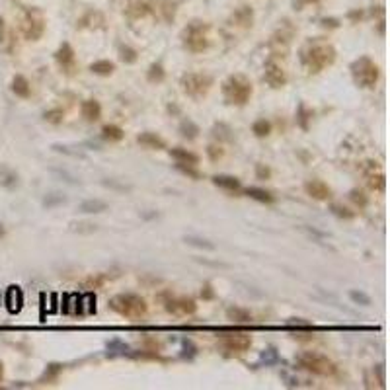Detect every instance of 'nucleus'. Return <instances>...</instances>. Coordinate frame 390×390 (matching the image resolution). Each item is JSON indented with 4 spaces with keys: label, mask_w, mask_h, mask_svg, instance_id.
I'll use <instances>...</instances> for the list:
<instances>
[{
    "label": "nucleus",
    "mask_w": 390,
    "mask_h": 390,
    "mask_svg": "<svg viewBox=\"0 0 390 390\" xmlns=\"http://www.w3.org/2000/svg\"><path fill=\"white\" fill-rule=\"evenodd\" d=\"M74 226H78L76 228L78 232H94V230H96V224H90V223H78L74 224Z\"/></svg>",
    "instance_id": "51"
},
{
    "label": "nucleus",
    "mask_w": 390,
    "mask_h": 390,
    "mask_svg": "<svg viewBox=\"0 0 390 390\" xmlns=\"http://www.w3.org/2000/svg\"><path fill=\"white\" fill-rule=\"evenodd\" d=\"M304 191L316 201H328L332 197V189L322 180H310L304 184Z\"/></svg>",
    "instance_id": "14"
},
{
    "label": "nucleus",
    "mask_w": 390,
    "mask_h": 390,
    "mask_svg": "<svg viewBox=\"0 0 390 390\" xmlns=\"http://www.w3.org/2000/svg\"><path fill=\"white\" fill-rule=\"evenodd\" d=\"M136 143L146 146V148H154V150H162V148H166L164 139H162L160 135H156V133H150V131L141 133V135L136 136Z\"/></svg>",
    "instance_id": "18"
},
{
    "label": "nucleus",
    "mask_w": 390,
    "mask_h": 390,
    "mask_svg": "<svg viewBox=\"0 0 390 390\" xmlns=\"http://www.w3.org/2000/svg\"><path fill=\"white\" fill-rule=\"evenodd\" d=\"M119 59H121L125 65H133V63H136V59H139V53H136V49H133L131 45H119Z\"/></svg>",
    "instance_id": "35"
},
{
    "label": "nucleus",
    "mask_w": 390,
    "mask_h": 390,
    "mask_svg": "<svg viewBox=\"0 0 390 390\" xmlns=\"http://www.w3.org/2000/svg\"><path fill=\"white\" fill-rule=\"evenodd\" d=\"M254 94L252 82L244 74H230L223 82V96L230 106H246Z\"/></svg>",
    "instance_id": "3"
},
{
    "label": "nucleus",
    "mask_w": 390,
    "mask_h": 390,
    "mask_svg": "<svg viewBox=\"0 0 390 390\" xmlns=\"http://www.w3.org/2000/svg\"><path fill=\"white\" fill-rule=\"evenodd\" d=\"M252 131L256 136H267L271 133V123L267 119H258V121H254Z\"/></svg>",
    "instance_id": "38"
},
{
    "label": "nucleus",
    "mask_w": 390,
    "mask_h": 390,
    "mask_svg": "<svg viewBox=\"0 0 390 390\" xmlns=\"http://www.w3.org/2000/svg\"><path fill=\"white\" fill-rule=\"evenodd\" d=\"M351 76L355 80V84L361 88H373L379 80V67L377 63L369 57L355 59L349 65Z\"/></svg>",
    "instance_id": "6"
},
{
    "label": "nucleus",
    "mask_w": 390,
    "mask_h": 390,
    "mask_svg": "<svg viewBox=\"0 0 390 390\" xmlns=\"http://www.w3.org/2000/svg\"><path fill=\"white\" fill-rule=\"evenodd\" d=\"M80 111H82V117H84L86 121H98V119L102 117V106H100V102H96V100H86V102H82Z\"/></svg>",
    "instance_id": "21"
},
{
    "label": "nucleus",
    "mask_w": 390,
    "mask_h": 390,
    "mask_svg": "<svg viewBox=\"0 0 390 390\" xmlns=\"http://www.w3.org/2000/svg\"><path fill=\"white\" fill-rule=\"evenodd\" d=\"M63 371V365H59V363H51L47 367V371H45V375H43V379H41V382L43 380H47V382H51V380H55L59 377V373Z\"/></svg>",
    "instance_id": "41"
},
{
    "label": "nucleus",
    "mask_w": 390,
    "mask_h": 390,
    "mask_svg": "<svg viewBox=\"0 0 390 390\" xmlns=\"http://www.w3.org/2000/svg\"><path fill=\"white\" fill-rule=\"evenodd\" d=\"M43 119H45L47 123L59 125V123H63V119H65V109H63V107H53V109H49V111L43 113Z\"/></svg>",
    "instance_id": "37"
},
{
    "label": "nucleus",
    "mask_w": 390,
    "mask_h": 390,
    "mask_svg": "<svg viewBox=\"0 0 390 390\" xmlns=\"http://www.w3.org/2000/svg\"><path fill=\"white\" fill-rule=\"evenodd\" d=\"M146 78H148V82H152V84L162 82L166 78V70L164 67H162V63H152L150 68H148V72H146Z\"/></svg>",
    "instance_id": "32"
},
{
    "label": "nucleus",
    "mask_w": 390,
    "mask_h": 390,
    "mask_svg": "<svg viewBox=\"0 0 390 390\" xmlns=\"http://www.w3.org/2000/svg\"><path fill=\"white\" fill-rule=\"evenodd\" d=\"M123 14L129 20H143L152 14V4L146 0H125L123 2Z\"/></svg>",
    "instance_id": "11"
},
{
    "label": "nucleus",
    "mask_w": 390,
    "mask_h": 390,
    "mask_svg": "<svg viewBox=\"0 0 390 390\" xmlns=\"http://www.w3.org/2000/svg\"><path fill=\"white\" fill-rule=\"evenodd\" d=\"M226 318L234 324H248V322H252V312L240 308V306H230L226 310Z\"/></svg>",
    "instance_id": "24"
},
{
    "label": "nucleus",
    "mask_w": 390,
    "mask_h": 390,
    "mask_svg": "<svg viewBox=\"0 0 390 390\" xmlns=\"http://www.w3.org/2000/svg\"><path fill=\"white\" fill-rule=\"evenodd\" d=\"M107 209V203L102 201V199H86L82 203L78 205V211L80 213H86V215H98V213H104Z\"/></svg>",
    "instance_id": "23"
},
{
    "label": "nucleus",
    "mask_w": 390,
    "mask_h": 390,
    "mask_svg": "<svg viewBox=\"0 0 390 390\" xmlns=\"http://www.w3.org/2000/svg\"><path fill=\"white\" fill-rule=\"evenodd\" d=\"M207 156H209V160H211V162H219V160L224 156L223 146L221 145H209L207 146Z\"/></svg>",
    "instance_id": "42"
},
{
    "label": "nucleus",
    "mask_w": 390,
    "mask_h": 390,
    "mask_svg": "<svg viewBox=\"0 0 390 390\" xmlns=\"http://www.w3.org/2000/svg\"><path fill=\"white\" fill-rule=\"evenodd\" d=\"M104 283V277H96V279H88L86 287H98V285H102Z\"/></svg>",
    "instance_id": "57"
},
{
    "label": "nucleus",
    "mask_w": 390,
    "mask_h": 390,
    "mask_svg": "<svg viewBox=\"0 0 390 390\" xmlns=\"http://www.w3.org/2000/svg\"><path fill=\"white\" fill-rule=\"evenodd\" d=\"M20 28L24 37L29 41H37L45 31V16L39 8H26L20 20Z\"/></svg>",
    "instance_id": "8"
},
{
    "label": "nucleus",
    "mask_w": 390,
    "mask_h": 390,
    "mask_svg": "<svg viewBox=\"0 0 390 390\" xmlns=\"http://www.w3.org/2000/svg\"><path fill=\"white\" fill-rule=\"evenodd\" d=\"M201 297H203V299H213L215 297V292H213V289H211V285H209V283H205L203 291H201Z\"/></svg>",
    "instance_id": "55"
},
{
    "label": "nucleus",
    "mask_w": 390,
    "mask_h": 390,
    "mask_svg": "<svg viewBox=\"0 0 390 390\" xmlns=\"http://www.w3.org/2000/svg\"><path fill=\"white\" fill-rule=\"evenodd\" d=\"M2 375H4V367H2V363H0V380H2Z\"/></svg>",
    "instance_id": "59"
},
{
    "label": "nucleus",
    "mask_w": 390,
    "mask_h": 390,
    "mask_svg": "<svg viewBox=\"0 0 390 390\" xmlns=\"http://www.w3.org/2000/svg\"><path fill=\"white\" fill-rule=\"evenodd\" d=\"M289 326H299V328H310V322H304V320H301V318H292V320L289 322Z\"/></svg>",
    "instance_id": "54"
},
{
    "label": "nucleus",
    "mask_w": 390,
    "mask_h": 390,
    "mask_svg": "<svg viewBox=\"0 0 390 390\" xmlns=\"http://www.w3.org/2000/svg\"><path fill=\"white\" fill-rule=\"evenodd\" d=\"M184 242L189 244V246H195V248H201V250H209V252H213L215 250V244L209 242L207 238H201V236H184Z\"/></svg>",
    "instance_id": "34"
},
{
    "label": "nucleus",
    "mask_w": 390,
    "mask_h": 390,
    "mask_svg": "<svg viewBox=\"0 0 390 390\" xmlns=\"http://www.w3.org/2000/svg\"><path fill=\"white\" fill-rule=\"evenodd\" d=\"M308 4H318V0H292L295 10H302L304 6H308Z\"/></svg>",
    "instance_id": "52"
},
{
    "label": "nucleus",
    "mask_w": 390,
    "mask_h": 390,
    "mask_svg": "<svg viewBox=\"0 0 390 390\" xmlns=\"http://www.w3.org/2000/svg\"><path fill=\"white\" fill-rule=\"evenodd\" d=\"M256 176L260 178V180H267L269 176H271V170L267 168V166H263V164H258L256 166Z\"/></svg>",
    "instance_id": "47"
},
{
    "label": "nucleus",
    "mask_w": 390,
    "mask_h": 390,
    "mask_svg": "<svg viewBox=\"0 0 390 390\" xmlns=\"http://www.w3.org/2000/svg\"><path fill=\"white\" fill-rule=\"evenodd\" d=\"M176 168H178L182 174L189 176L191 180H199V178H201V174L197 172V168H195V166H191V164H182V162H178V164H176Z\"/></svg>",
    "instance_id": "44"
},
{
    "label": "nucleus",
    "mask_w": 390,
    "mask_h": 390,
    "mask_svg": "<svg viewBox=\"0 0 390 390\" xmlns=\"http://www.w3.org/2000/svg\"><path fill=\"white\" fill-rule=\"evenodd\" d=\"M262 361H265V363H273V361H277V353H275V349H273V347H269L267 351H263V353H262Z\"/></svg>",
    "instance_id": "50"
},
{
    "label": "nucleus",
    "mask_w": 390,
    "mask_h": 390,
    "mask_svg": "<svg viewBox=\"0 0 390 390\" xmlns=\"http://www.w3.org/2000/svg\"><path fill=\"white\" fill-rule=\"evenodd\" d=\"M104 185H107V187H113V189H119V191H127V189H129L127 185H117L113 180H104Z\"/></svg>",
    "instance_id": "53"
},
{
    "label": "nucleus",
    "mask_w": 390,
    "mask_h": 390,
    "mask_svg": "<svg viewBox=\"0 0 390 390\" xmlns=\"http://www.w3.org/2000/svg\"><path fill=\"white\" fill-rule=\"evenodd\" d=\"M55 61L61 65V68H63L65 72H72V70H74V65H76V53H74L72 45L65 41V43L57 49Z\"/></svg>",
    "instance_id": "13"
},
{
    "label": "nucleus",
    "mask_w": 390,
    "mask_h": 390,
    "mask_svg": "<svg viewBox=\"0 0 390 390\" xmlns=\"http://www.w3.org/2000/svg\"><path fill=\"white\" fill-rule=\"evenodd\" d=\"M299 125L304 129V131H308V119L312 117V109H306L304 106L299 107Z\"/></svg>",
    "instance_id": "45"
},
{
    "label": "nucleus",
    "mask_w": 390,
    "mask_h": 390,
    "mask_svg": "<svg viewBox=\"0 0 390 390\" xmlns=\"http://www.w3.org/2000/svg\"><path fill=\"white\" fill-rule=\"evenodd\" d=\"M213 136L219 139V141H232V129L226 125V123H215Z\"/></svg>",
    "instance_id": "36"
},
{
    "label": "nucleus",
    "mask_w": 390,
    "mask_h": 390,
    "mask_svg": "<svg viewBox=\"0 0 390 390\" xmlns=\"http://www.w3.org/2000/svg\"><path fill=\"white\" fill-rule=\"evenodd\" d=\"M22 304H24V292L20 287H10L6 292V306L10 312H20L22 310Z\"/></svg>",
    "instance_id": "19"
},
{
    "label": "nucleus",
    "mask_w": 390,
    "mask_h": 390,
    "mask_svg": "<svg viewBox=\"0 0 390 390\" xmlns=\"http://www.w3.org/2000/svg\"><path fill=\"white\" fill-rule=\"evenodd\" d=\"M263 78H265V82L269 84L271 88H283L287 84V72H285V68L277 63V61H273L269 59L267 63H265V68H263Z\"/></svg>",
    "instance_id": "10"
},
{
    "label": "nucleus",
    "mask_w": 390,
    "mask_h": 390,
    "mask_svg": "<svg viewBox=\"0 0 390 390\" xmlns=\"http://www.w3.org/2000/svg\"><path fill=\"white\" fill-rule=\"evenodd\" d=\"M6 41V24H4V18H0V45Z\"/></svg>",
    "instance_id": "56"
},
{
    "label": "nucleus",
    "mask_w": 390,
    "mask_h": 390,
    "mask_svg": "<svg viewBox=\"0 0 390 390\" xmlns=\"http://www.w3.org/2000/svg\"><path fill=\"white\" fill-rule=\"evenodd\" d=\"M349 199L355 205H357V207H361V209H363V207H367V201H369V199H367V195L363 193L361 189H351V191H349Z\"/></svg>",
    "instance_id": "43"
},
{
    "label": "nucleus",
    "mask_w": 390,
    "mask_h": 390,
    "mask_svg": "<svg viewBox=\"0 0 390 390\" xmlns=\"http://www.w3.org/2000/svg\"><path fill=\"white\" fill-rule=\"evenodd\" d=\"M213 76L207 72H187L180 80V86L184 90V94H187L193 100H201L209 94V90L213 86Z\"/></svg>",
    "instance_id": "7"
},
{
    "label": "nucleus",
    "mask_w": 390,
    "mask_h": 390,
    "mask_svg": "<svg viewBox=\"0 0 390 390\" xmlns=\"http://www.w3.org/2000/svg\"><path fill=\"white\" fill-rule=\"evenodd\" d=\"M209 24L195 20L191 24H187L182 31V43L187 51L191 53H203L209 49L211 41H209Z\"/></svg>",
    "instance_id": "4"
},
{
    "label": "nucleus",
    "mask_w": 390,
    "mask_h": 390,
    "mask_svg": "<svg viewBox=\"0 0 390 390\" xmlns=\"http://www.w3.org/2000/svg\"><path fill=\"white\" fill-rule=\"evenodd\" d=\"M0 185L6 189H14L18 185V174L8 166H0Z\"/></svg>",
    "instance_id": "25"
},
{
    "label": "nucleus",
    "mask_w": 390,
    "mask_h": 390,
    "mask_svg": "<svg viewBox=\"0 0 390 390\" xmlns=\"http://www.w3.org/2000/svg\"><path fill=\"white\" fill-rule=\"evenodd\" d=\"M53 174H57L59 178H65V182L68 184H78V180L72 174H68L67 170H53Z\"/></svg>",
    "instance_id": "48"
},
{
    "label": "nucleus",
    "mask_w": 390,
    "mask_h": 390,
    "mask_svg": "<svg viewBox=\"0 0 390 390\" xmlns=\"http://www.w3.org/2000/svg\"><path fill=\"white\" fill-rule=\"evenodd\" d=\"M349 299L355 304H361V306H369L371 304V297L363 291H349Z\"/></svg>",
    "instance_id": "39"
},
{
    "label": "nucleus",
    "mask_w": 390,
    "mask_h": 390,
    "mask_svg": "<svg viewBox=\"0 0 390 390\" xmlns=\"http://www.w3.org/2000/svg\"><path fill=\"white\" fill-rule=\"evenodd\" d=\"M244 193L248 195V197H252V199H256V201H260V203H273L275 201V197L269 191L262 189V187H246Z\"/></svg>",
    "instance_id": "27"
},
{
    "label": "nucleus",
    "mask_w": 390,
    "mask_h": 390,
    "mask_svg": "<svg viewBox=\"0 0 390 390\" xmlns=\"http://www.w3.org/2000/svg\"><path fill=\"white\" fill-rule=\"evenodd\" d=\"M10 88H12V92L18 98H29V94H31V86H29L28 78L24 76V74H16V76L12 78Z\"/></svg>",
    "instance_id": "22"
},
{
    "label": "nucleus",
    "mask_w": 390,
    "mask_h": 390,
    "mask_svg": "<svg viewBox=\"0 0 390 390\" xmlns=\"http://www.w3.org/2000/svg\"><path fill=\"white\" fill-rule=\"evenodd\" d=\"M336 57H338V53H336L334 45L328 41H322V39H312L301 51L302 67L310 74H318L324 68L332 67L336 63Z\"/></svg>",
    "instance_id": "1"
},
{
    "label": "nucleus",
    "mask_w": 390,
    "mask_h": 390,
    "mask_svg": "<svg viewBox=\"0 0 390 390\" xmlns=\"http://www.w3.org/2000/svg\"><path fill=\"white\" fill-rule=\"evenodd\" d=\"M63 203H67V197L63 193H59V191H51L43 197V201L41 205L45 207V209H55V207H61Z\"/></svg>",
    "instance_id": "31"
},
{
    "label": "nucleus",
    "mask_w": 390,
    "mask_h": 390,
    "mask_svg": "<svg viewBox=\"0 0 390 390\" xmlns=\"http://www.w3.org/2000/svg\"><path fill=\"white\" fill-rule=\"evenodd\" d=\"M250 345H252V338L244 332H232V334L224 336L223 341H221V347L230 355L244 353L246 349H250Z\"/></svg>",
    "instance_id": "9"
},
{
    "label": "nucleus",
    "mask_w": 390,
    "mask_h": 390,
    "mask_svg": "<svg viewBox=\"0 0 390 390\" xmlns=\"http://www.w3.org/2000/svg\"><path fill=\"white\" fill-rule=\"evenodd\" d=\"M213 184L217 185V187H221V189L232 191V193H238V191L242 189V184H240V180H238V178H234V176H226V174L213 176Z\"/></svg>",
    "instance_id": "17"
},
{
    "label": "nucleus",
    "mask_w": 390,
    "mask_h": 390,
    "mask_svg": "<svg viewBox=\"0 0 390 390\" xmlns=\"http://www.w3.org/2000/svg\"><path fill=\"white\" fill-rule=\"evenodd\" d=\"M166 310L172 312V314H180V316H187V314H193L197 310V304L193 299H187V297H172L166 301Z\"/></svg>",
    "instance_id": "12"
},
{
    "label": "nucleus",
    "mask_w": 390,
    "mask_h": 390,
    "mask_svg": "<svg viewBox=\"0 0 390 390\" xmlns=\"http://www.w3.org/2000/svg\"><path fill=\"white\" fill-rule=\"evenodd\" d=\"M176 10H178V4L172 2V0H156L152 14H158L164 22L170 24V22L176 18Z\"/></svg>",
    "instance_id": "16"
},
{
    "label": "nucleus",
    "mask_w": 390,
    "mask_h": 390,
    "mask_svg": "<svg viewBox=\"0 0 390 390\" xmlns=\"http://www.w3.org/2000/svg\"><path fill=\"white\" fill-rule=\"evenodd\" d=\"M170 154L174 158L176 162H182V164H191V166H197L199 164V156L191 152V150H187V148H182V146H178V148H172L170 150Z\"/></svg>",
    "instance_id": "20"
},
{
    "label": "nucleus",
    "mask_w": 390,
    "mask_h": 390,
    "mask_svg": "<svg viewBox=\"0 0 390 390\" xmlns=\"http://www.w3.org/2000/svg\"><path fill=\"white\" fill-rule=\"evenodd\" d=\"M104 24V18L100 12H88L84 18L80 20V28H88V29H98L102 28Z\"/></svg>",
    "instance_id": "30"
},
{
    "label": "nucleus",
    "mask_w": 390,
    "mask_h": 390,
    "mask_svg": "<svg viewBox=\"0 0 390 390\" xmlns=\"http://www.w3.org/2000/svg\"><path fill=\"white\" fill-rule=\"evenodd\" d=\"M297 365L301 369L308 371L312 375H320V377H332L336 373V363L328 359L326 355L316 353V351H302L297 357Z\"/></svg>",
    "instance_id": "5"
},
{
    "label": "nucleus",
    "mask_w": 390,
    "mask_h": 390,
    "mask_svg": "<svg viewBox=\"0 0 390 390\" xmlns=\"http://www.w3.org/2000/svg\"><path fill=\"white\" fill-rule=\"evenodd\" d=\"M102 136H104L106 141L117 143V141H121V139L125 136V131H123V129H121L119 125H113V123H109V125L102 127Z\"/></svg>",
    "instance_id": "28"
},
{
    "label": "nucleus",
    "mask_w": 390,
    "mask_h": 390,
    "mask_svg": "<svg viewBox=\"0 0 390 390\" xmlns=\"http://www.w3.org/2000/svg\"><path fill=\"white\" fill-rule=\"evenodd\" d=\"M4 232H6V230H4V224H0V238L4 236Z\"/></svg>",
    "instance_id": "58"
},
{
    "label": "nucleus",
    "mask_w": 390,
    "mask_h": 390,
    "mask_svg": "<svg viewBox=\"0 0 390 390\" xmlns=\"http://www.w3.org/2000/svg\"><path fill=\"white\" fill-rule=\"evenodd\" d=\"M109 308L117 312L119 316L129 318V320H141L148 312V304L141 295L135 292H119L109 299Z\"/></svg>",
    "instance_id": "2"
},
{
    "label": "nucleus",
    "mask_w": 390,
    "mask_h": 390,
    "mask_svg": "<svg viewBox=\"0 0 390 390\" xmlns=\"http://www.w3.org/2000/svg\"><path fill=\"white\" fill-rule=\"evenodd\" d=\"M90 70L98 76H109V74H113L115 65L111 61H96V63L90 65Z\"/></svg>",
    "instance_id": "29"
},
{
    "label": "nucleus",
    "mask_w": 390,
    "mask_h": 390,
    "mask_svg": "<svg viewBox=\"0 0 390 390\" xmlns=\"http://www.w3.org/2000/svg\"><path fill=\"white\" fill-rule=\"evenodd\" d=\"M254 24V10L250 6H240V8L234 10V14L230 16V26H236V28L248 29L252 28Z\"/></svg>",
    "instance_id": "15"
},
{
    "label": "nucleus",
    "mask_w": 390,
    "mask_h": 390,
    "mask_svg": "<svg viewBox=\"0 0 390 390\" xmlns=\"http://www.w3.org/2000/svg\"><path fill=\"white\" fill-rule=\"evenodd\" d=\"M182 345H184V357H185V355H187V357H193L195 353H197L195 345L189 340H184V341H182Z\"/></svg>",
    "instance_id": "49"
},
{
    "label": "nucleus",
    "mask_w": 390,
    "mask_h": 390,
    "mask_svg": "<svg viewBox=\"0 0 390 390\" xmlns=\"http://www.w3.org/2000/svg\"><path fill=\"white\" fill-rule=\"evenodd\" d=\"M367 184H369L375 191H380V193H382V191H384V187H386L384 174H382L380 170L377 172V174H375V172H369V174H367Z\"/></svg>",
    "instance_id": "33"
},
{
    "label": "nucleus",
    "mask_w": 390,
    "mask_h": 390,
    "mask_svg": "<svg viewBox=\"0 0 390 390\" xmlns=\"http://www.w3.org/2000/svg\"><path fill=\"white\" fill-rule=\"evenodd\" d=\"M330 211L336 215V217H340V219H353V217H355V213H353V211H349L347 207H343V205H340V203L332 205Z\"/></svg>",
    "instance_id": "40"
},
{
    "label": "nucleus",
    "mask_w": 390,
    "mask_h": 390,
    "mask_svg": "<svg viewBox=\"0 0 390 390\" xmlns=\"http://www.w3.org/2000/svg\"><path fill=\"white\" fill-rule=\"evenodd\" d=\"M180 135L184 136V139H189V141H193V139H197V135L201 133V129H199V125L197 123H193L191 119H182V123H180Z\"/></svg>",
    "instance_id": "26"
},
{
    "label": "nucleus",
    "mask_w": 390,
    "mask_h": 390,
    "mask_svg": "<svg viewBox=\"0 0 390 390\" xmlns=\"http://www.w3.org/2000/svg\"><path fill=\"white\" fill-rule=\"evenodd\" d=\"M55 152H63V154H68V156H74V158H84V154L80 152V150H70L68 146H63V145H53L51 146Z\"/></svg>",
    "instance_id": "46"
}]
</instances>
